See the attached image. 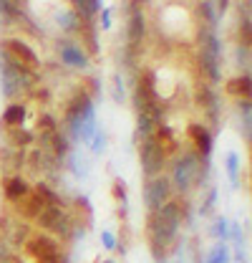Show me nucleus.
<instances>
[{
    "label": "nucleus",
    "instance_id": "nucleus-26",
    "mask_svg": "<svg viewBox=\"0 0 252 263\" xmlns=\"http://www.w3.org/2000/svg\"><path fill=\"white\" fill-rule=\"evenodd\" d=\"M10 137H13V142L18 144V147H26V144H31L33 142V134L26 129H13L10 132Z\"/></svg>",
    "mask_w": 252,
    "mask_h": 263
},
{
    "label": "nucleus",
    "instance_id": "nucleus-4",
    "mask_svg": "<svg viewBox=\"0 0 252 263\" xmlns=\"http://www.w3.org/2000/svg\"><path fill=\"white\" fill-rule=\"evenodd\" d=\"M38 223H40L46 230H51V233L61 235V238H68V235H71V226H73L71 215H68L63 208H58V205L46 208V210L38 215Z\"/></svg>",
    "mask_w": 252,
    "mask_h": 263
},
{
    "label": "nucleus",
    "instance_id": "nucleus-34",
    "mask_svg": "<svg viewBox=\"0 0 252 263\" xmlns=\"http://www.w3.org/2000/svg\"><path fill=\"white\" fill-rule=\"evenodd\" d=\"M157 263H166V261H164V258H157Z\"/></svg>",
    "mask_w": 252,
    "mask_h": 263
},
{
    "label": "nucleus",
    "instance_id": "nucleus-22",
    "mask_svg": "<svg viewBox=\"0 0 252 263\" xmlns=\"http://www.w3.org/2000/svg\"><path fill=\"white\" fill-rule=\"evenodd\" d=\"M204 263H229V248H227L224 243H217V246L209 251V256H207Z\"/></svg>",
    "mask_w": 252,
    "mask_h": 263
},
{
    "label": "nucleus",
    "instance_id": "nucleus-20",
    "mask_svg": "<svg viewBox=\"0 0 252 263\" xmlns=\"http://www.w3.org/2000/svg\"><path fill=\"white\" fill-rule=\"evenodd\" d=\"M71 172H73L76 177H86V175L91 172V162H89L81 152H73V155H71Z\"/></svg>",
    "mask_w": 252,
    "mask_h": 263
},
{
    "label": "nucleus",
    "instance_id": "nucleus-11",
    "mask_svg": "<svg viewBox=\"0 0 252 263\" xmlns=\"http://www.w3.org/2000/svg\"><path fill=\"white\" fill-rule=\"evenodd\" d=\"M189 134H192V139H194V144L199 149V157H209V152H212V134H209V129L202 127V124H192Z\"/></svg>",
    "mask_w": 252,
    "mask_h": 263
},
{
    "label": "nucleus",
    "instance_id": "nucleus-1",
    "mask_svg": "<svg viewBox=\"0 0 252 263\" xmlns=\"http://www.w3.org/2000/svg\"><path fill=\"white\" fill-rule=\"evenodd\" d=\"M179 205L174 202H166L161 205L157 213L152 215L149 220V240H152V248L157 253V258H161V251L172 246L177 230H179Z\"/></svg>",
    "mask_w": 252,
    "mask_h": 263
},
{
    "label": "nucleus",
    "instance_id": "nucleus-27",
    "mask_svg": "<svg viewBox=\"0 0 252 263\" xmlns=\"http://www.w3.org/2000/svg\"><path fill=\"white\" fill-rule=\"evenodd\" d=\"M89 142H91V149H94L96 155H101V152L106 149V134H103V132H96Z\"/></svg>",
    "mask_w": 252,
    "mask_h": 263
},
{
    "label": "nucleus",
    "instance_id": "nucleus-16",
    "mask_svg": "<svg viewBox=\"0 0 252 263\" xmlns=\"http://www.w3.org/2000/svg\"><path fill=\"white\" fill-rule=\"evenodd\" d=\"M28 193H31V190H28V185H26L20 177H8V180H5V197H8V200H23Z\"/></svg>",
    "mask_w": 252,
    "mask_h": 263
},
{
    "label": "nucleus",
    "instance_id": "nucleus-19",
    "mask_svg": "<svg viewBox=\"0 0 252 263\" xmlns=\"http://www.w3.org/2000/svg\"><path fill=\"white\" fill-rule=\"evenodd\" d=\"M227 91H229V94H237L240 99H250V76L245 73V76L232 79V81L227 84Z\"/></svg>",
    "mask_w": 252,
    "mask_h": 263
},
{
    "label": "nucleus",
    "instance_id": "nucleus-14",
    "mask_svg": "<svg viewBox=\"0 0 252 263\" xmlns=\"http://www.w3.org/2000/svg\"><path fill=\"white\" fill-rule=\"evenodd\" d=\"M157 114H146V111H139V122H136V139H149L154 134V127H157Z\"/></svg>",
    "mask_w": 252,
    "mask_h": 263
},
{
    "label": "nucleus",
    "instance_id": "nucleus-12",
    "mask_svg": "<svg viewBox=\"0 0 252 263\" xmlns=\"http://www.w3.org/2000/svg\"><path fill=\"white\" fill-rule=\"evenodd\" d=\"M46 208H48V205H46V202H43V200H40L38 195H31V193H28V195L18 202V210H20V215H23V218H28V220L38 218V215H40Z\"/></svg>",
    "mask_w": 252,
    "mask_h": 263
},
{
    "label": "nucleus",
    "instance_id": "nucleus-24",
    "mask_svg": "<svg viewBox=\"0 0 252 263\" xmlns=\"http://www.w3.org/2000/svg\"><path fill=\"white\" fill-rule=\"evenodd\" d=\"M237 170H240V157L235 155V152H229L227 155V172H229V180L237 185Z\"/></svg>",
    "mask_w": 252,
    "mask_h": 263
},
{
    "label": "nucleus",
    "instance_id": "nucleus-29",
    "mask_svg": "<svg viewBox=\"0 0 252 263\" xmlns=\"http://www.w3.org/2000/svg\"><path fill=\"white\" fill-rule=\"evenodd\" d=\"M101 240H103V248H116V238H114V233H109V230H103L101 233Z\"/></svg>",
    "mask_w": 252,
    "mask_h": 263
},
{
    "label": "nucleus",
    "instance_id": "nucleus-9",
    "mask_svg": "<svg viewBox=\"0 0 252 263\" xmlns=\"http://www.w3.org/2000/svg\"><path fill=\"white\" fill-rule=\"evenodd\" d=\"M28 251H31V256H35V261H40V258H48V256H58L61 251H58V243L51 238V235H33L28 238Z\"/></svg>",
    "mask_w": 252,
    "mask_h": 263
},
{
    "label": "nucleus",
    "instance_id": "nucleus-15",
    "mask_svg": "<svg viewBox=\"0 0 252 263\" xmlns=\"http://www.w3.org/2000/svg\"><path fill=\"white\" fill-rule=\"evenodd\" d=\"M199 66L209 76V81H220V56H212V53L199 51Z\"/></svg>",
    "mask_w": 252,
    "mask_h": 263
},
{
    "label": "nucleus",
    "instance_id": "nucleus-25",
    "mask_svg": "<svg viewBox=\"0 0 252 263\" xmlns=\"http://www.w3.org/2000/svg\"><path fill=\"white\" fill-rule=\"evenodd\" d=\"M229 233H232L229 220H227V218H220V220L215 223V235H217L220 240H227V238H229Z\"/></svg>",
    "mask_w": 252,
    "mask_h": 263
},
{
    "label": "nucleus",
    "instance_id": "nucleus-23",
    "mask_svg": "<svg viewBox=\"0 0 252 263\" xmlns=\"http://www.w3.org/2000/svg\"><path fill=\"white\" fill-rule=\"evenodd\" d=\"M58 26L66 31H81V18L76 13H61L58 15Z\"/></svg>",
    "mask_w": 252,
    "mask_h": 263
},
{
    "label": "nucleus",
    "instance_id": "nucleus-5",
    "mask_svg": "<svg viewBox=\"0 0 252 263\" xmlns=\"http://www.w3.org/2000/svg\"><path fill=\"white\" fill-rule=\"evenodd\" d=\"M139 157H141V170L146 175H157V172H161V167L166 162V149H164L161 142H157L154 137H149V139H144Z\"/></svg>",
    "mask_w": 252,
    "mask_h": 263
},
{
    "label": "nucleus",
    "instance_id": "nucleus-13",
    "mask_svg": "<svg viewBox=\"0 0 252 263\" xmlns=\"http://www.w3.org/2000/svg\"><path fill=\"white\" fill-rule=\"evenodd\" d=\"M131 15H129V41L136 46L141 38H144V15L139 13V8L136 5H131Z\"/></svg>",
    "mask_w": 252,
    "mask_h": 263
},
{
    "label": "nucleus",
    "instance_id": "nucleus-28",
    "mask_svg": "<svg viewBox=\"0 0 252 263\" xmlns=\"http://www.w3.org/2000/svg\"><path fill=\"white\" fill-rule=\"evenodd\" d=\"M111 94L116 101H124L126 94H124V84H121V76H114V81H111Z\"/></svg>",
    "mask_w": 252,
    "mask_h": 263
},
{
    "label": "nucleus",
    "instance_id": "nucleus-32",
    "mask_svg": "<svg viewBox=\"0 0 252 263\" xmlns=\"http://www.w3.org/2000/svg\"><path fill=\"white\" fill-rule=\"evenodd\" d=\"M109 23H111L109 21V10H103V28H109Z\"/></svg>",
    "mask_w": 252,
    "mask_h": 263
},
{
    "label": "nucleus",
    "instance_id": "nucleus-8",
    "mask_svg": "<svg viewBox=\"0 0 252 263\" xmlns=\"http://www.w3.org/2000/svg\"><path fill=\"white\" fill-rule=\"evenodd\" d=\"M3 51L13 59V61H18V64H23L26 68H33V66L38 64V59H35V53H33L31 46H26L23 41H5L3 43Z\"/></svg>",
    "mask_w": 252,
    "mask_h": 263
},
{
    "label": "nucleus",
    "instance_id": "nucleus-30",
    "mask_svg": "<svg viewBox=\"0 0 252 263\" xmlns=\"http://www.w3.org/2000/svg\"><path fill=\"white\" fill-rule=\"evenodd\" d=\"M38 263H63V258H61V253H58V256H48V258H40Z\"/></svg>",
    "mask_w": 252,
    "mask_h": 263
},
{
    "label": "nucleus",
    "instance_id": "nucleus-6",
    "mask_svg": "<svg viewBox=\"0 0 252 263\" xmlns=\"http://www.w3.org/2000/svg\"><path fill=\"white\" fill-rule=\"evenodd\" d=\"M136 109L139 111H146V114H157L159 117V109H157V89H154V73H144L139 86H136Z\"/></svg>",
    "mask_w": 252,
    "mask_h": 263
},
{
    "label": "nucleus",
    "instance_id": "nucleus-10",
    "mask_svg": "<svg viewBox=\"0 0 252 263\" xmlns=\"http://www.w3.org/2000/svg\"><path fill=\"white\" fill-rule=\"evenodd\" d=\"M58 51H61V61L63 64L76 66V68H86V66H89V59H86L83 48H81V46H76V43H71V41H63L61 46H58Z\"/></svg>",
    "mask_w": 252,
    "mask_h": 263
},
{
    "label": "nucleus",
    "instance_id": "nucleus-18",
    "mask_svg": "<svg viewBox=\"0 0 252 263\" xmlns=\"http://www.w3.org/2000/svg\"><path fill=\"white\" fill-rule=\"evenodd\" d=\"M73 8H76V15L83 21V23H91V18H94L96 13L101 10V3H89V0H78V3H73Z\"/></svg>",
    "mask_w": 252,
    "mask_h": 263
},
{
    "label": "nucleus",
    "instance_id": "nucleus-3",
    "mask_svg": "<svg viewBox=\"0 0 252 263\" xmlns=\"http://www.w3.org/2000/svg\"><path fill=\"white\" fill-rule=\"evenodd\" d=\"M202 175V157L199 155H184L179 162L174 164V182L184 193L189 190Z\"/></svg>",
    "mask_w": 252,
    "mask_h": 263
},
{
    "label": "nucleus",
    "instance_id": "nucleus-33",
    "mask_svg": "<svg viewBox=\"0 0 252 263\" xmlns=\"http://www.w3.org/2000/svg\"><path fill=\"white\" fill-rule=\"evenodd\" d=\"M103 263H119V261H114V258H109V261H103Z\"/></svg>",
    "mask_w": 252,
    "mask_h": 263
},
{
    "label": "nucleus",
    "instance_id": "nucleus-31",
    "mask_svg": "<svg viewBox=\"0 0 252 263\" xmlns=\"http://www.w3.org/2000/svg\"><path fill=\"white\" fill-rule=\"evenodd\" d=\"M235 263H247V256L242 253V248H237V256H235Z\"/></svg>",
    "mask_w": 252,
    "mask_h": 263
},
{
    "label": "nucleus",
    "instance_id": "nucleus-17",
    "mask_svg": "<svg viewBox=\"0 0 252 263\" xmlns=\"http://www.w3.org/2000/svg\"><path fill=\"white\" fill-rule=\"evenodd\" d=\"M23 119H26V106H20V104H10L3 114V122L8 127H15V129L23 124Z\"/></svg>",
    "mask_w": 252,
    "mask_h": 263
},
{
    "label": "nucleus",
    "instance_id": "nucleus-7",
    "mask_svg": "<svg viewBox=\"0 0 252 263\" xmlns=\"http://www.w3.org/2000/svg\"><path fill=\"white\" fill-rule=\"evenodd\" d=\"M169 193H172V185H169L166 177H152L146 182V187H144V202H146V208L157 213L161 205H166Z\"/></svg>",
    "mask_w": 252,
    "mask_h": 263
},
{
    "label": "nucleus",
    "instance_id": "nucleus-2",
    "mask_svg": "<svg viewBox=\"0 0 252 263\" xmlns=\"http://www.w3.org/2000/svg\"><path fill=\"white\" fill-rule=\"evenodd\" d=\"M68 127L73 132V137L89 142L96 134V114H94V104L86 94L76 97V101L68 109Z\"/></svg>",
    "mask_w": 252,
    "mask_h": 263
},
{
    "label": "nucleus",
    "instance_id": "nucleus-21",
    "mask_svg": "<svg viewBox=\"0 0 252 263\" xmlns=\"http://www.w3.org/2000/svg\"><path fill=\"white\" fill-rule=\"evenodd\" d=\"M199 104L209 111L212 119H217V97H215L207 86H199Z\"/></svg>",
    "mask_w": 252,
    "mask_h": 263
}]
</instances>
